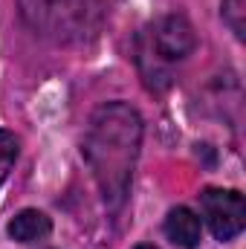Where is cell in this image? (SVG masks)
<instances>
[{"instance_id": "obj_4", "label": "cell", "mask_w": 246, "mask_h": 249, "mask_svg": "<svg viewBox=\"0 0 246 249\" xmlns=\"http://www.w3.org/2000/svg\"><path fill=\"white\" fill-rule=\"evenodd\" d=\"M200 212L220 244L238 238L246 226V200L235 188H206L200 194Z\"/></svg>"}, {"instance_id": "obj_8", "label": "cell", "mask_w": 246, "mask_h": 249, "mask_svg": "<svg viewBox=\"0 0 246 249\" xmlns=\"http://www.w3.org/2000/svg\"><path fill=\"white\" fill-rule=\"evenodd\" d=\"M223 20L235 32V38L244 41V35H246V0H223Z\"/></svg>"}, {"instance_id": "obj_9", "label": "cell", "mask_w": 246, "mask_h": 249, "mask_svg": "<svg viewBox=\"0 0 246 249\" xmlns=\"http://www.w3.org/2000/svg\"><path fill=\"white\" fill-rule=\"evenodd\" d=\"M133 249H157V247H151V244H139V247H133Z\"/></svg>"}, {"instance_id": "obj_3", "label": "cell", "mask_w": 246, "mask_h": 249, "mask_svg": "<svg viewBox=\"0 0 246 249\" xmlns=\"http://www.w3.org/2000/svg\"><path fill=\"white\" fill-rule=\"evenodd\" d=\"M197 50V32L183 15H165L154 20L136 41V61L148 87H168L171 67L185 61Z\"/></svg>"}, {"instance_id": "obj_2", "label": "cell", "mask_w": 246, "mask_h": 249, "mask_svg": "<svg viewBox=\"0 0 246 249\" xmlns=\"http://www.w3.org/2000/svg\"><path fill=\"white\" fill-rule=\"evenodd\" d=\"M23 23L44 41L84 44L105 20V0H18Z\"/></svg>"}, {"instance_id": "obj_6", "label": "cell", "mask_w": 246, "mask_h": 249, "mask_svg": "<svg viewBox=\"0 0 246 249\" xmlns=\"http://www.w3.org/2000/svg\"><path fill=\"white\" fill-rule=\"evenodd\" d=\"M6 232L18 244H35V241H41V238H47L53 232V220L38 209H23L9 220Z\"/></svg>"}, {"instance_id": "obj_7", "label": "cell", "mask_w": 246, "mask_h": 249, "mask_svg": "<svg viewBox=\"0 0 246 249\" xmlns=\"http://www.w3.org/2000/svg\"><path fill=\"white\" fill-rule=\"evenodd\" d=\"M18 136L12 130H3L0 127V186L6 183L9 171L15 168V160H18Z\"/></svg>"}, {"instance_id": "obj_1", "label": "cell", "mask_w": 246, "mask_h": 249, "mask_svg": "<svg viewBox=\"0 0 246 249\" xmlns=\"http://www.w3.org/2000/svg\"><path fill=\"white\" fill-rule=\"evenodd\" d=\"M142 148V116L127 102L99 105L84 127L81 157L93 171L110 212H119L130 191V177Z\"/></svg>"}, {"instance_id": "obj_5", "label": "cell", "mask_w": 246, "mask_h": 249, "mask_svg": "<svg viewBox=\"0 0 246 249\" xmlns=\"http://www.w3.org/2000/svg\"><path fill=\"white\" fill-rule=\"evenodd\" d=\"M162 229H165V235H168V241H171L174 247H180V249H197L200 247L203 223H200V217H197L191 209H185V206H177V209L168 212Z\"/></svg>"}]
</instances>
